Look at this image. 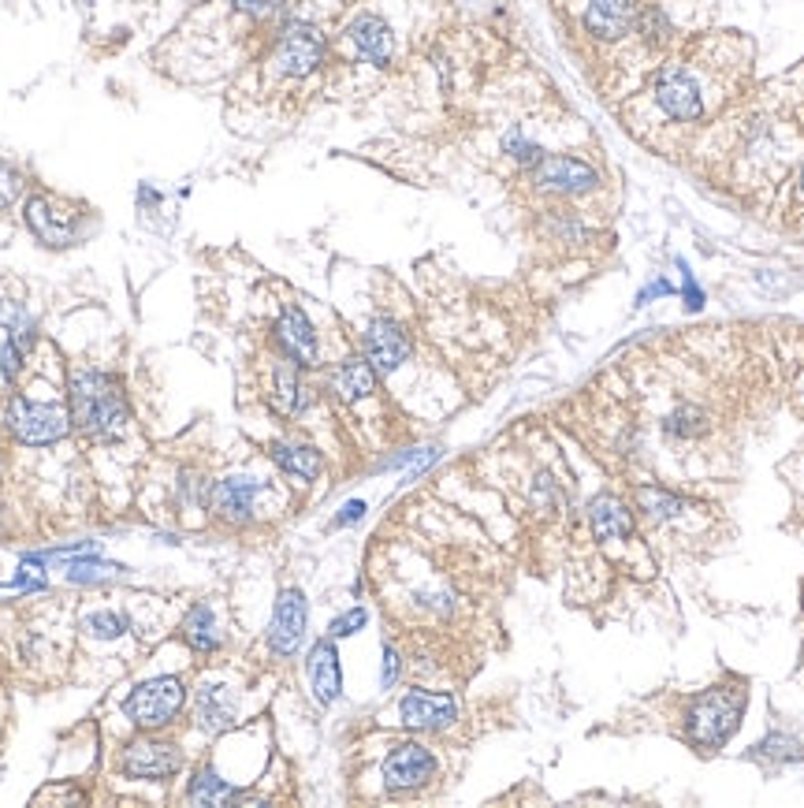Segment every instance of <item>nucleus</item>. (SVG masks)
Masks as SVG:
<instances>
[{"label": "nucleus", "instance_id": "f257e3e1", "mask_svg": "<svg viewBox=\"0 0 804 808\" xmlns=\"http://www.w3.org/2000/svg\"><path fill=\"white\" fill-rule=\"evenodd\" d=\"M71 425L87 436H120L127 429V399L120 391V380L98 369L71 373Z\"/></svg>", "mask_w": 804, "mask_h": 808}, {"label": "nucleus", "instance_id": "f03ea898", "mask_svg": "<svg viewBox=\"0 0 804 808\" xmlns=\"http://www.w3.org/2000/svg\"><path fill=\"white\" fill-rule=\"evenodd\" d=\"M745 712V697L731 690H707L689 708V738L700 749H718L737 730Z\"/></svg>", "mask_w": 804, "mask_h": 808}, {"label": "nucleus", "instance_id": "7ed1b4c3", "mask_svg": "<svg viewBox=\"0 0 804 808\" xmlns=\"http://www.w3.org/2000/svg\"><path fill=\"white\" fill-rule=\"evenodd\" d=\"M4 421H8V429H12V436L19 440V444L45 447V444H56V440L68 436L71 410L56 407V402H34V399L15 396L12 402H8Z\"/></svg>", "mask_w": 804, "mask_h": 808}, {"label": "nucleus", "instance_id": "20e7f679", "mask_svg": "<svg viewBox=\"0 0 804 808\" xmlns=\"http://www.w3.org/2000/svg\"><path fill=\"white\" fill-rule=\"evenodd\" d=\"M183 701H186L183 682L172 679V674H160V679L135 685V693L123 701V712H127V719L135 722V727L160 730L183 712Z\"/></svg>", "mask_w": 804, "mask_h": 808}, {"label": "nucleus", "instance_id": "39448f33", "mask_svg": "<svg viewBox=\"0 0 804 808\" xmlns=\"http://www.w3.org/2000/svg\"><path fill=\"white\" fill-rule=\"evenodd\" d=\"M320 60H325V34L314 23H298L295 19V23L283 26L276 45V64L283 75L306 79V75H314L320 68Z\"/></svg>", "mask_w": 804, "mask_h": 808}, {"label": "nucleus", "instance_id": "423d86ee", "mask_svg": "<svg viewBox=\"0 0 804 808\" xmlns=\"http://www.w3.org/2000/svg\"><path fill=\"white\" fill-rule=\"evenodd\" d=\"M120 767H123V775H131V778L165 783V778H172L179 767H183V753H179V746H172V741L141 738L135 746L123 749Z\"/></svg>", "mask_w": 804, "mask_h": 808}, {"label": "nucleus", "instance_id": "0eeeda50", "mask_svg": "<svg viewBox=\"0 0 804 808\" xmlns=\"http://www.w3.org/2000/svg\"><path fill=\"white\" fill-rule=\"evenodd\" d=\"M656 105L670 120H678V124H693V120H700V112H704V93H700V82L682 64H670L656 79Z\"/></svg>", "mask_w": 804, "mask_h": 808}, {"label": "nucleus", "instance_id": "6e6552de", "mask_svg": "<svg viewBox=\"0 0 804 808\" xmlns=\"http://www.w3.org/2000/svg\"><path fill=\"white\" fill-rule=\"evenodd\" d=\"M306 596L302 589H283L276 600V611H272V626H269V648L276 656H295L302 637H306Z\"/></svg>", "mask_w": 804, "mask_h": 808}, {"label": "nucleus", "instance_id": "1a4fd4ad", "mask_svg": "<svg viewBox=\"0 0 804 808\" xmlns=\"http://www.w3.org/2000/svg\"><path fill=\"white\" fill-rule=\"evenodd\" d=\"M533 180L541 191H555V194H585L600 183L596 168H589L577 157H541L533 164Z\"/></svg>", "mask_w": 804, "mask_h": 808}, {"label": "nucleus", "instance_id": "9d476101", "mask_svg": "<svg viewBox=\"0 0 804 808\" xmlns=\"http://www.w3.org/2000/svg\"><path fill=\"white\" fill-rule=\"evenodd\" d=\"M437 772V760L418 741H406L384 760V786L387 790H418Z\"/></svg>", "mask_w": 804, "mask_h": 808}, {"label": "nucleus", "instance_id": "9b49d317", "mask_svg": "<svg viewBox=\"0 0 804 808\" xmlns=\"http://www.w3.org/2000/svg\"><path fill=\"white\" fill-rule=\"evenodd\" d=\"M365 359L373 362L376 373H395L410 359V335L403 332L392 317H376L365 328Z\"/></svg>", "mask_w": 804, "mask_h": 808}, {"label": "nucleus", "instance_id": "f8f14e48", "mask_svg": "<svg viewBox=\"0 0 804 808\" xmlns=\"http://www.w3.org/2000/svg\"><path fill=\"white\" fill-rule=\"evenodd\" d=\"M399 716L406 727H414V730H440L458 719V704L455 697H448V693L410 690L399 701Z\"/></svg>", "mask_w": 804, "mask_h": 808}, {"label": "nucleus", "instance_id": "ddd939ff", "mask_svg": "<svg viewBox=\"0 0 804 808\" xmlns=\"http://www.w3.org/2000/svg\"><path fill=\"white\" fill-rule=\"evenodd\" d=\"M261 485L253 477H228V481H216L210 492V507L216 511V519L242 525L253 519V507H258Z\"/></svg>", "mask_w": 804, "mask_h": 808}, {"label": "nucleus", "instance_id": "4468645a", "mask_svg": "<svg viewBox=\"0 0 804 808\" xmlns=\"http://www.w3.org/2000/svg\"><path fill=\"white\" fill-rule=\"evenodd\" d=\"M276 343L283 351V359H291L302 369V365H317V332L309 325V317L302 314L298 306L283 309L276 321Z\"/></svg>", "mask_w": 804, "mask_h": 808}, {"label": "nucleus", "instance_id": "2eb2a0df", "mask_svg": "<svg viewBox=\"0 0 804 808\" xmlns=\"http://www.w3.org/2000/svg\"><path fill=\"white\" fill-rule=\"evenodd\" d=\"M26 224L42 239V247H71L75 242V220L68 213H60L49 198H31L26 202Z\"/></svg>", "mask_w": 804, "mask_h": 808}, {"label": "nucleus", "instance_id": "dca6fc26", "mask_svg": "<svg viewBox=\"0 0 804 808\" xmlns=\"http://www.w3.org/2000/svg\"><path fill=\"white\" fill-rule=\"evenodd\" d=\"M637 23V4L633 0H592L585 8V31L603 42H614Z\"/></svg>", "mask_w": 804, "mask_h": 808}, {"label": "nucleus", "instance_id": "f3484780", "mask_svg": "<svg viewBox=\"0 0 804 808\" xmlns=\"http://www.w3.org/2000/svg\"><path fill=\"white\" fill-rule=\"evenodd\" d=\"M306 671H309V685H314L317 701L336 704L339 693H343V674H339V656H336L332 637H325V641H317L309 648Z\"/></svg>", "mask_w": 804, "mask_h": 808}, {"label": "nucleus", "instance_id": "a211bd4d", "mask_svg": "<svg viewBox=\"0 0 804 808\" xmlns=\"http://www.w3.org/2000/svg\"><path fill=\"white\" fill-rule=\"evenodd\" d=\"M347 34H350V42H354V49L362 53L373 68H384V64L392 60V53H395L392 26H387L381 15H358Z\"/></svg>", "mask_w": 804, "mask_h": 808}, {"label": "nucleus", "instance_id": "6ab92c4d", "mask_svg": "<svg viewBox=\"0 0 804 808\" xmlns=\"http://www.w3.org/2000/svg\"><path fill=\"white\" fill-rule=\"evenodd\" d=\"M589 522L600 540H626L633 533V519H630L626 503L614 500V496H596L589 503Z\"/></svg>", "mask_w": 804, "mask_h": 808}, {"label": "nucleus", "instance_id": "aec40b11", "mask_svg": "<svg viewBox=\"0 0 804 808\" xmlns=\"http://www.w3.org/2000/svg\"><path fill=\"white\" fill-rule=\"evenodd\" d=\"M336 391L350 402L365 399L376 391V369L369 359H347L343 365L336 369Z\"/></svg>", "mask_w": 804, "mask_h": 808}, {"label": "nucleus", "instance_id": "412c9836", "mask_svg": "<svg viewBox=\"0 0 804 808\" xmlns=\"http://www.w3.org/2000/svg\"><path fill=\"white\" fill-rule=\"evenodd\" d=\"M272 458H276V466L283 474L298 477V481H317L320 477V451L314 447H302V444H276L272 447Z\"/></svg>", "mask_w": 804, "mask_h": 808}, {"label": "nucleus", "instance_id": "4be33fe9", "mask_svg": "<svg viewBox=\"0 0 804 808\" xmlns=\"http://www.w3.org/2000/svg\"><path fill=\"white\" fill-rule=\"evenodd\" d=\"M272 407L280 413H298L306 407V396H302V380H298V365L291 359H283L276 365V377H272Z\"/></svg>", "mask_w": 804, "mask_h": 808}, {"label": "nucleus", "instance_id": "5701e85b", "mask_svg": "<svg viewBox=\"0 0 804 808\" xmlns=\"http://www.w3.org/2000/svg\"><path fill=\"white\" fill-rule=\"evenodd\" d=\"M231 701H228V690H220V685H210V690H202V697H197V727L210 730V735H220V730L231 727Z\"/></svg>", "mask_w": 804, "mask_h": 808}, {"label": "nucleus", "instance_id": "b1692460", "mask_svg": "<svg viewBox=\"0 0 804 808\" xmlns=\"http://www.w3.org/2000/svg\"><path fill=\"white\" fill-rule=\"evenodd\" d=\"M183 637H186V645H191L194 652H202V656L216 652V648H220V634H216L213 611L205 607V604H197V607L191 611V615H186V623H183Z\"/></svg>", "mask_w": 804, "mask_h": 808}, {"label": "nucleus", "instance_id": "393cba45", "mask_svg": "<svg viewBox=\"0 0 804 808\" xmlns=\"http://www.w3.org/2000/svg\"><path fill=\"white\" fill-rule=\"evenodd\" d=\"M235 797L239 794H235L231 786L213 772V767H202V772L191 778V794H186V801L191 805H228V801H235Z\"/></svg>", "mask_w": 804, "mask_h": 808}, {"label": "nucleus", "instance_id": "a878e982", "mask_svg": "<svg viewBox=\"0 0 804 808\" xmlns=\"http://www.w3.org/2000/svg\"><path fill=\"white\" fill-rule=\"evenodd\" d=\"M637 503H641V511H648L652 519H659V522L678 519V514L686 511V503L678 500V496H670L667 488H656V485H641Z\"/></svg>", "mask_w": 804, "mask_h": 808}, {"label": "nucleus", "instance_id": "bb28decb", "mask_svg": "<svg viewBox=\"0 0 804 808\" xmlns=\"http://www.w3.org/2000/svg\"><path fill=\"white\" fill-rule=\"evenodd\" d=\"M664 429H667V436L689 440V436H700V432L707 429V418H704V410H697V407H678L675 413H667Z\"/></svg>", "mask_w": 804, "mask_h": 808}, {"label": "nucleus", "instance_id": "cd10ccee", "mask_svg": "<svg viewBox=\"0 0 804 808\" xmlns=\"http://www.w3.org/2000/svg\"><path fill=\"white\" fill-rule=\"evenodd\" d=\"M19 365H23V346H19L12 335L0 340V384H12Z\"/></svg>", "mask_w": 804, "mask_h": 808}, {"label": "nucleus", "instance_id": "c85d7f7f", "mask_svg": "<svg viewBox=\"0 0 804 808\" xmlns=\"http://www.w3.org/2000/svg\"><path fill=\"white\" fill-rule=\"evenodd\" d=\"M123 615H112V611H93V615H87V629L93 637H105V641H112V637L123 634Z\"/></svg>", "mask_w": 804, "mask_h": 808}, {"label": "nucleus", "instance_id": "c756f323", "mask_svg": "<svg viewBox=\"0 0 804 808\" xmlns=\"http://www.w3.org/2000/svg\"><path fill=\"white\" fill-rule=\"evenodd\" d=\"M637 26H641V34H645L652 45L667 42V34H670L667 15L659 12V8H645V12H641V19H637Z\"/></svg>", "mask_w": 804, "mask_h": 808}, {"label": "nucleus", "instance_id": "7c9ffc66", "mask_svg": "<svg viewBox=\"0 0 804 808\" xmlns=\"http://www.w3.org/2000/svg\"><path fill=\"white\" fill-rule=\"evenodd\" d=\"M503 149H507L510 157H514L518 164H529V168H533V164H536V161H541V157H544V149L536 146V143H525L522 135H507Z\"/></svg>", "mask_w": 804, "mask_h": 808}, {"label": "nucleus", "instance_id": "2f4dec72", "mask_svg": "<svg viewBox=\"0 0 804 808\" xmlns=\"http://www.w3.org/2000/svg\"><path fill=\"white\" fill-rule=\"evenodd\" d=\"M19 194H23V175H19L12 164H4V161H0V209H8V205H15Z\"/></svg>", "mask_w": 804, "mask_h": 808}, {"label": "nucleus", "instance_id": "473e14b6", "mask_svg": "<svg viewBox=\"0 0 804 808\" xmlns=\"http://www.w3.org/2000/svg\"><path fill=\"white\" fill-rule=\"evenodd\" d=\"M760 753H768V756H779V760H801V756H804L797 741H793V738H779V735L763 741V746H760Z\"/></svg>", "mask_w": 804, "mask_h": 808}, {"label": "nucleus", "instance_id": "72a5a7b5", "mask_svg": "<svg viewBox=\"0 0 804 808\" xmlns=\"http://www.w3.org/2000/svg\"><path fill=\"white\" fill-rule=\"evenodd\" d=\"M365 626V611L362 607H354V611H347V615H339L336 623H332V641L336 637H350V634H358V629Z\"/></svg>", "mask_w": 804, "mask_h": 808}, {"label": "nucleus", "instance_id": "f704fd0d", "mask_svg": "<svg viewBox=\"0 0 804 808\" xmlns=\"http://www.w3.org/2000/svg\"><path fill=\"white\" fill-rule=\"evenodd\" d=\"M678 265H682V272H686V291H682V295H686V309H693V314H697V309L704 306V291L697 287L693 272L686 269V261H678Z\"/></svg>", "mask_w": 804, "mask_h": 808}, {"label": "nucleus", "instance_id": "c9c22d12", "mask_svg": "<svg viewBox=\"0 0 804 808\" xmlns=\"http://www.w3.org/2000/svg\"><path fill=\"white\" fill-rule=\"evenodd\" d=\"M231 4L246 15H269L276 8V0H231Z\"/></svg>", "mask_w": 804, "mask_h": 808}, {"label": "nucleus", "instance_id": "e433bc0d", "mask_svg": "<svg viewBox=\"0 0 804 808\" xmlns=\"http://www.w3.org/2000/svg\"><path fill=\"white\" fill-rule=\"evenodd\" d=\"M664 295H675V287H670L667 280H656V284H648V287L637 295V306H648L652 298H664Z\"/></svg>", "mask_w": 804, "mask_h": 808}, {"label": "nucleus", "instance_id": "4c0bfd02", "mask_svg": "<svg viewBox=\"0 0 804 808\" xmlns=\"http://www.w3.org/2000/svg\"><path fill=\"white\" fill-rule=\"evenodd\" d=\"M395 679H399V656H395V648H384V674H381V682L392 685Z\"/></svg>", "mask_w": 804, "mask_h": 808}, {"label": "nucleus", "instance_id": "58836bf2", "mask_svg": "<svg viewBox=\"0 0 804 808\" xmlns=\"http://www.w3.org/2000/svg\"><path fill=\"white\" fill-rule=\"evenodd\" d=\"M362 514H365V503H362V500H354V503H347V507H343V514H339V519H336V525H350V522L362 519Z\"/></svg>", "mask_w": 804, "mask_h": 808}, {"label": "nucleus", "instance_id": "ea45409f", "mask_svg": "<svg viewBox=\"0 0 804 808\" xmlns=\"http://www.w3.org/2000/svg\"><path fill=\"white\" fill-rule=\"evenodd\" d=\"M801 198H804V164H801Z\"/></svg>", "mask_w": 804, "mask_h": 808}]
</instances>
